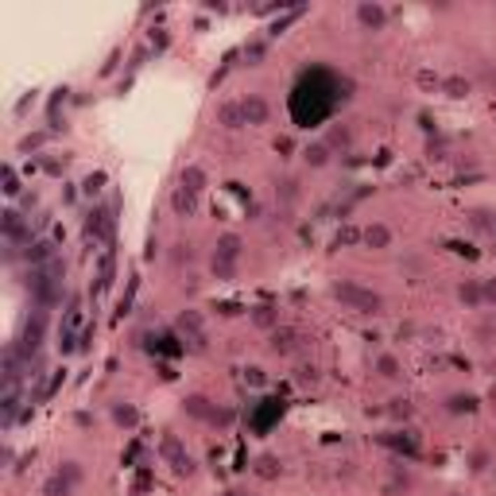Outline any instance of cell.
Returning a JSON list of instances; mask_svg holds the SVG:
<instances>
[{
  "label": "cell",
  "mask_w": 496,
  "mask_h": 496,
  "mask_svg": "<svg viewBox=\"0 0 496 496\" xmlns=\"http://www.w3.org/2000/svg\"><path fill=\"white\" fill-rule=\"evenodd\" d=\"M241 256H244V241L236 233H221L218 236V244H213V276H221V279H229L236 271V264H241Z\"/></svg>",
  "instance_id": "cell-2"
},
{
  "label": "cell",
  "mask_w": 496,
  "mask_h": 496,
  "mask_svg": "<svg viewBox=\"0 0 496 496\" xmlns=\"http://www.w3.org/2000/svg\"><path fill=\"white\" fill-rule=\"evenodd\" d=\"M233 419H236V415L229 411V407H218V411H213V419H210V427H233Z\"/></svg>",
  "instance_id": "cell-19"
},
{
  "label": "cell",
  "mask_w": 496,
  "mask_h": 496,
  "mask_svg": "<svg viewBox=\"0 0 496 496\" xmlns=\"http://www.w3.org/2000/svg\"><path fill=\"white\" fill-rule=\"evenodd\" d=\"M303 155H306V163H311V167H326V163H330V148H326V143H311Z\"/></svg>",
  "instance_id": "cell-15"
},
{
  "label": "cell",
  "mask_w": 496,
  "mask_h": 496,
  "mask_svg": "<svg viewBox=\"0 0 496 496\" xmlns=\"http://www.w3.org/2000/svg\"><path fill=\"white\" fill-rule=\"evenodd\" d=\"M55 473H59V477H66V481H70V485H74V488L82 485V465H78V462H62V465H59V469H55Z\"/></svg>",
  "instance_id": "cell-16"
},
{
  "label": "cell",
  "mask_w": 496,
  "mask_h": 496,
  "mask_svg": "<svg viewBox=\"0 0 496 496\" xmlns=\"http://www.w3.org/2000/svg\"><path fill=\"white\" fill-rule=\"evenodd\" d=\"M485 462H488V454H485V450H477V454H473V469H485Z\"/></svg>",
  "instance_id": "cell-28"
},
{
  "label": "cell",
  "mask_w": 496,
  "mask_h": 496,
  "mask_svg": "<svg viewBox=\"0 0 496 496\" xmlns=\"http://www.w3.org/2000/svg\"><path fill=\"white\" fill-rule=\"evenodd\" d=\"M361 244L372 248V253H384V248H392V229H388L384 221H369V225L361 229Z\"/></svg>",
  "instance_id": "cell-4"
},
{
  "label": "cell",
  "mask_w": 496,
  "mask_h": 496,
  "mask_svg": "<svg viewBox=\"0 0 496 496\" xmlns=\"http://www.w3.org/2000/svg\"><path fill=\"white\" fill-rule=\"evenodd\" d=\"M458 303L485 306V299H481V279H465V283H458Z\"/></svg>",
  "instance_id": "cell-9"
},
{
  "label": "cell",
  "mask_w": 496,
  "mask_h": 496,
  "mask_svg": "<svg viewBox=\"0 0 496 496\" xmlns=\"http://www.w3.org/2000/svg\"><path fill=\"white\" fill-rule=\"evenodd\" d=\"M392 415H395V419H407V415H411V404H407V399H395V404H392Z\"/></svg>",
  "instance_id": "cell-26"
},
{
  "label": "cell",
  "mask_w": 496,
  "mask_h": 496,
  "mask_svg": "<svg viewBox=\"0 0 496 496\" xmlns=\"http://www.w3.org/2000/svg\"><path fill=\"white\" fill-rule=\"evenodd\" d=\"M357 20H361V27H369V31H380V27L388 24V12H384V4H357Z\"/></svg>",
  "instance_id": "cell-6"
},
{
  "label": "cell",
  "mask_w": 496,
  "mask_h": 496,
  "mask_svg": "<svg viewBox=\"0 0 496 496\" xmlns=\"http://www.w3.org/2000/svg\"><path fill=\"white\" fill-rule=\"evenodd\" d=\"M218 120H221L225 128H241V125H244L241 101H229V105H221V109H218Z\"/></svg>",
  "instance_id": "cell-12"
},
{
  "label": "cell",
  "mask_w": 496,
  "mask_h": 496,
  "mask_svg": "<svg viewBox=\"0 0 496 496\" xmlns=\"http://www.w3.org/2000/svg\"><path fill=\"white\" fill-rule=\"evenodd\" d=\"M171 206H175V213H178V218H186V213H194V206H198V194H194V190H186V186H178V190H175V198H171Z\"/></svg>",
  "instance_id": "cell-10"
},
{
  "label": "cell",
  "mask_w": 496,
  "mask_h": 496,
  "mask_svg": "<svg viewBox=\"0 0 496 496\" xmlns=\"http://www.w3.org/2000/svg\"><path fill=\"white\" fill-rule=\"evenodd\" d=\"M345 143H349V132H345V128H334L330 140H326V148H345Z\"/></svg>",
  "instance_id": "cell-23"
},
{
  "label": "cell",
  "mask_w": 496,
  "mask_h": 496,
  "mask_svg": "<svg viewBox=\"0 0 496 496\" xmlns=\"http://www.w3.org/2000/svg\"><path fill=\"white\" fill-rule=\"evenodd\" d=\"M70 493H74V485L66 477H59V473L47 477V485H43V496H70Z\"/></svg>",
  "instance_id": "cell-14"
},
{
  "label": "cell",
  "mask_w": 496,
  "mask_h": 496,
  "mask_svg": "<svg viewBox=\"0 0 496 496\" xmlns=\"http://www.w3.org/2000/svg\"><path fill=\"white\" fill-rule=\"evenodd\" d=\"M0 175H4V194H8V198H16V194H20V175H16V167H4Z\"/></svg>",
  "instance_id": "cell-18"
},
{
  "label": "cell",
  "mask_w": 496,
  "mask_h": 496,
  "mask_svg": "<svg viewBox=\"0 0 496 496\" xmlns=\"http://www.w3.org/2000/svg\"><path fill=\"white\" fill-rule=\"evenodd\" d=\"M241 113H244V125H268L271 105L264 101L260 93H248V97H241Z\"/></svg>",
  "instance_id": "cell-5"
},
{
  "label": "cell",
  "mask_w": 496,
  "mask_h": 496,
  "mask_svg": "<svg viewBox=\"0 0 496 496\" xmlns=\"http://www.w3.org/2000/svg\"><path fill=\"white\" fill-rule=\"evenodd\" d=\"M183 404H186V415H190V419H198V423H210L213 411H218V404H210L206 395H186Z\"/></svg>",
  "instance_id": "cell-7"
},
{
  "label": "cell",
  "mask_w": 496,
  "mask_h": 496,
  "mask_svg": "<svg viewBox=\"0 0 496 496\" xmlns=\"http://www.w3.org/2000/svg\"><path fill=\"white\" fill-rule=\"evenodd\" d=\"M334 299H341V306H349V311H357V314H380L384 311V299H380L376 291H369V287L353 283V279L334 283Z\"/></svg>",
  "instance_id": "cell-1"
},
{
  "label": "cell",
  "mask_w": 496,
  "mask_h": 496,
  "mask_svg": "<svg viewBox=\"0 0 496 496\" xmlns=\"http://www.w3.org/2000/svg\"><path fill=\"white\" fill-rule=\"evenodd\" d=\"M442 90H446V97H465V93H469V82H465V78H446Z\"/></svg>",
  "instance_id": "cell-17"
},
{
  "label": "cell",
  "mask_w": 496,
  "mask_h": 496,
  "mask_svg": "<svg viewBox=\"0 0 496 496\" xmlns=\"http://www.w3.org/2000/svg\"><path fill=\"white\" fill-rule=\"evenodd\" d=\"M109 415H113V423H117V427H125V430H136V427H140V411H136V404H125V399H117Z\"/></svg>",
  "instance_id": "cell-8"
},
{
  "label": "cell",
  "mask_w": 496,
  "mask_h": 496,
  "mask_svg": "<svg viewBox=\"0 0 496 496\" xmlns=\"http://www.w3.org/2000/svg\"><path fill=\"white\" fill-rule=\"evenodd\" d=\"M101 183H105V178H101V175H93V178H85V194H97V190H101Z\"/></svg>",
  "instance_id": "cell-27"
},
{
  "label": "cell",
  "mask_w": 496,
  "mask_h": 496,
  "mask_svg": "<svg viewBox=\"0 0 496 496\" xmlns=\"http://www.w3.org/2000/svg\"><path fill=\"white\" fill-rule=\"evenodd\" d=\"M481 299H485V306L496 303V276L493 279H481Z\"/></svg>",
  "instance_id": "cell-20"
},
{
  "label": "cell",
  "mask_w": 496,
  "mask_h": 496,
  "mask_svg": "<svg viewBox=\"0 0 496 496\" xmlns=\"http://www.w3.org/2000/svg\"><path fill=\"white\" fill-rule=\"evenodd\" d=\"M183 186H186V190H194V194H202L206 190V171L202 167H186L183 171Z\"/></svg>",
  "instance_id": "cell-13"
},
{
  "label": "cell",
  "mask_w": 496,
  "mask_h": 496,
  "mask_svg": "<svg viewBox=\"0 0 496 496\" xmlns=\"http://www.w3.org/2000/svg\"><path fill=\"white\" fill-rule=\"evenodd\" d=\"M160 458L178 473V477H190V473H194V458H190V450L183 446V438H178V434H163L160 438Z\"/></svg>",
  "instance_id": "cell-3"
},
{
  "label": "cell",
  "mask_w": 496,
  "mask_h": 496,
  "mask_svg": "<svg viewBox=\"0 0 496 496\" xmlns=\"http://www.w3.org/2000/svg\"><path fill=\"white\" fill-rule=\"evenodd\" d=\"M279 194H283V202H295V198H299V183H295V178H287Z\"/></svg>",
  "instance_id": "cell-24"
},
{
  "label": "cell",
  "mask_w": 496,
  "mask_h": 496,
  "mask_svg": "<svg viewBox=\"0 0 496 496\" xmlns=\"http://www.w3.org/2000/svg\"><path fill=\"white\" fill-rule=\"evenodd\" d=\"M256 473H260V477H279V462H276V458H260V469H256Z\"/></svg>",
  "instance_id": "cell-21"
},
{
  "label": "cell",
  "mask_w": 496,
  "mask_h": 496,
  "mask_svg": "<svg viewBox=\"0 0 496 496\" xmlns=\"http://www.w3.org/2000/svg\"><path fill=\"white\" fill-rule=\"evenodd\" d=\"M256 326H276V314H271L268 306H260V311H256Z\"/></svg>",
  "instance_id": "cell-25"
},
{
  "label": "cell",
  "mask_w": 496,
  "mask_h": 496,
  "mask_svg": "<svg viewBox=\"0 0 496 496\" xmlns=\"http://www.w3.org/2000/svg\"><path fill=\"white\" fill-rule=\"evenodd\" d=\"M376 372H380L384 380H399V376H404V364H399V357L380 353V357H376Z\"/></svg>",
  "instance_id": "cell-11"
},
{
  "label": "cell",
  "mask_w": 496,
  "mask_h": 496,
  "mask_svg": "<svg viewBox=\"0 0 496 496\" xmlns=\"http://www.w3.org/2000/svg\"><path fill=\"white\" fill-rule=\"evenodd\" d=\"M469 407H473V399H469V395H450V411H454V415L469 411Z\"/></svg>",
  "instance_id": "cell-22"
}]
</instances>
